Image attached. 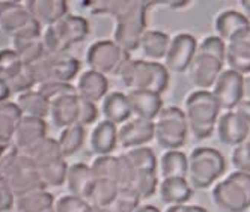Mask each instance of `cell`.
Here are the masks:
<instances>
[{
  "label": "cell",
  "instance_id": "8992f818",
  "mask_svg": "<svg viewBox=\"0 0 250 212\" xmlns=\"http://www.w3.org/2000/svg\"><path fill=\"white\" fill-rule=\"evenodd\" d=\"M226 170V160L220 151L214 148H196L188 156L187 179L193 188L207 190Z\"/></svg>",
  "mask_w": 250,
  "mask_h": 212
},
{
  "label": "cell",
  "instance_id": "ac0fdd59",
  "mask_svg": "<svg viewBox=\"0 0 250 212\" xmlns=\"http://www.w3.org/2000/svg\"><path fill=\"white\" fill-rule=\"evenodd\" d=\"M217 133L222 143L228 146H240L250 137L249 123L234 110L226 112L217 122Z\"/></svg>",
  "mask_w": 250,
  "mask_h": 212
},
{
  "label": "cell",
  "instance_id": "ffe728a7",
  "mask_svg": "<svg viewBox=\"0 0 250 212\" xmlns=\"http://www.w3.org/2000/svg\"><path fill=\"white\" fill-rule=\"evenodd\" d=\"M226 65L244 77L250 74V27L228 42Z\"/></svg>",
  "mask_w": 250,
  "mask_h": 212
},
{
  "label": "cell",
  "instance_id": "277c9868",
  "mask_svg": "<svg viewBox=\"0 0 250 212\" xmlns=\"http://www.w3.org/2000/svg\"><path fill=\"white\" fill-rule=\"evenodd\" d=\"M186 116L191 134L205 140L212 135L222 112L212 91H196L186 99Z\"/></svg>",
  "mask_w": 250,
  "mask_h": 212
},
{
  "label": "cell",
  "instance_id": "d590c367",
  "mask_svg": "<svg viewBox=\"0 0 250 212\" xmlns=\"http://www.w3.org/2000/svg\"><path fill=\"white\" fill-rule=\"evenodd\" d=\"M95 179L113 181L119 185L121 178V160L115 155H101L97 156L91 164Z\"/></svg>",
  "mask_w": 250,
  "mask_h": 212
},
{
  "label": "cell",
  "instance_id": "7dc6e473",
  "mask_svg": "<svg viewBox=\"0 0 250 212\" xmlns=\"http://www.w3.org/2000/svg\"><path fill=\"white\" fill-rule=\"evenodd\" d=\"M15 206V196L8 182L0 176V212L11 211Z\"/></svg>",
  "mask_w": 250,
  "mask_h": 212
},
{
  "label": "cell",
  "instance_id": "f6af8a7d",
  "mask_svg": "<svg viewBox=\"0 0 250 212\" xmlns=\"http://www.w3.org/2000/svg\"><path fill=\"white\" fill-rule=\"evenodd\" d=\"M232 164L238 172L250 173V140L237 146L232 152Z\"/></svg>",
  "mask_w": 250,
  "mask_h": 212
},
{
  "label": "cell",
  "instance_id": "f907efd6",
  "mask_svg": "<svg viewBox=\"0 0 250 212\" xmlns=\"http://www.w3.org/2000/svg\"><path fill=\"white\" fill-rule=\"evenodd\" d=\"M235 112L249 123V127H250V102L249 101H243L238 107L235 109Z\"/></svg>",
  "mask_w": 250,
  "mask_h": 212
},
{
  "label": "cell",
  "instance_id": "60d3db41",
  "mask_svg": "<svg viewBox=\"0 0 250 212\" xmlns=\"http://www.w3.org/2000/svg\"><path fill=\"white\" fill-rule=\"evenodd\" d=\"M158 178L155 173H136L134 182L130 188H133L140 199H149L158 191Z\"/></svg>",
  "mask_w": 250,
  "mask_h": 212
},
{
  "label": "cell",
  "instance_id": "816d5d0a",
  "mask_svg": "<svg viewBox=\"0 0 250 212\" xmlns=\"http://www.w3.org/2000/svg\"><path fill=\"white\" fill-rule=\"evenodd\" d=\"M9 95H11V89H9L8 83L3 81V80H0V102L8 101Z\"/></svg>",
  "mask_w": 250,
  "mask_h": 212
},
{
  "label": "cell",
  "instance_id": "7c38bea8",
  "mask_svg": "<svg viewBox=\"0 0 250 212\" xmlns=\"http://www.w3.org/2000/svg\"><path fill=\"white\" fill-rule=\"evenodd\" d=\"M131 60L128 51L122 50L115 41H97L91 44L86 53V63L89 69L100 73L103 76H118L127 62Z\"/></svg>",
  "mask_w": 250,
  "mask_h": 212
},
{
  "label": "cell",
  "instance_id": "f35d334b",
  "mask_svg": "<svg viewBox=\"0 0 250 212\" xmlns=\"http://www.w3.org/2000/svg\"><path fill=\"white\" fill-rule=\"evenodd\" d=\"M24 62L12 48L0 50V80L12 81L24 69Z\"/></svg>",
  "mask_w": 250,
  "mask_h": 212
},
{
  "label": "cell",
  "instance_id": "c3c4849f",
  "mask_svg": "<svg viewBox=\"0 0 250 212\" xmlns=\"http://www.w3.org/2000/svg\"><path fill=\"white\" fill-rule=\"evenodd\" d=\"M19 152H20V151L17 149L12 143L0 145V172H2V170L5 169V166H6Z\"/></svg>",
  "mask_w": 250,
  "mask_h": 212
},
{
  "label": "cell",
  "instance_id": "5b68a950",
  "mask_svg": "<svg viewBox=\"0 0 250 212\" xmlns=\"http://www.w3.org/2000/svg\"><path fill=\"white\" fill-rule=\"evenodd\" d=\"M87 35L89 23L84 17L68 14L56 24L44 29L42 42L45 53H48V55L68 53V50L73 45L84 41Z\"/></svg>",
  "mask_w": 250,
  "mask_h": 212
},
{
  "label": "cell",
  "instance_id": "b9f144b4",
  "mask_svg": "<svg viewBox=\"0 0 250 212\" xmlns=\"http://www.w3.org/2000/svg\"><path fill=\"white\" fill-rule=\"evenodd\" d=\"M37 89L44 95V98L51 104L62 96L66 95H79L76 86L71 83H58V81H48V83H41L37 86Z\"/></svg>",
  "mask_w": 250,
  "mask_h": 212
},
{
  "label": "cell",
  "instance_id": "d4e9b609",
  "mask_svg": "<svg viewBox=\"0 0 250 212\" xmlns=\"http://www.w3.org/2000/svg\"><path fill=\"white\" fill-rule=\"evenodd\" d=\"M94 182H95V176L89 164L76 163L69 166L65 184L71 196L87 199V194L91 191Z\"/></svg>",
  "mask_w": 250,
  "mask_h": 212
},
{
  "label": "cell",
  "instance_id": "d6986e66",
  "mask_svg": "<svg viewBox=\"0 0 250 212\" xmlns=\"http://www.w3.org/2000/svg\"><path fill=\"white\" fill-rule=\"evenodd\" d=\"M45 137H47V123L44 119L23 116L21 122L15 130L11 143L20 152L24 154Z\"/></svg>",
  "mask_w": 250,
  "mask_h": 212
},
{
  "label": "cell",
  "instance_id": "ab89813d",
  "mask_svg": "<svg viewBox=\"0 0 250 212\" xmlns=\"http://www.w3.org/2000/svg\"><path fill=\"white\" fill-rule=\"evenodd\" d=\"M140 200L142 199L133 188H121L112 206L103 212H136V209L140 206Z\"/></svg>",
  "mask_w": 250,
  "mask_h": 212
},
{
  "label": "cell",
  "instance_id": "e575fe53",
  "mask_svg": "<svg viewBox=\"0 0 250 212\" xmlns=\"http://www.w3.org/2000/svg\"><path fill=\"white\" fill-rule=\"evenodd\" d=\"M11 48L21 58L24 65H32L38 62L44 55L45 48L42 37L40 38H14L11 39Z\"/></svg>",
  "mask_w": 250,
  "mask_h": 212
},
{
  "label": "cell",
  "instance_id": "1f68e13d",
  "mask_svg": "<svg viewBox=\"0 0 250 212\" xmlns=\"http://www.w3.org/2000/svg\"><path fill=\"white\" fill-rule=\"evenodd\" d=\"M56 199L47 191V188L35 190L20 197H15V211L17 212H44L55 208Z\"/></svg>",
  "mask_w": 250,
  "mask_h": 212
},
{
  "label": "cell",
  "instance_id": "484cf974",
  "mask_svg": "<svg viewBox=\"0 0 250 212\" xmlns=\"http://www.w3.org/2000/svg\"><path fill=\"white\" fill-rule=\"evenodd\" d=\"M250 27V21L246 19L243 12L228 9L219 14L216 19V32L217 37L222 38L226 44L235 39L238 35Z\"/></svg>",
  "mask_w": 250,
  "mask_h": 212
},
{
  "label": "cell",
  "instance_id": "e0dca14e",
  "mask_svg": "<svg viewBox=\"0 0 250 212\" xmlns=\"http://www.w3.org/2000/svg\"><path fill=\"white\" fill-rule=\"evenodd\" d=\"M23 5L33 20L44 29L56 24L69 14V6L65 0H24Z\"/></svg>",
  "mask_w": 250,
  "mask_h": 212
},
{
  "label": "cell",
  "instance_id": "603a6c76",
  "mask_svg": "<svg viewBox=\"0 0 250 212\" xmlns=\"http://www.w3.org/2000/svg\"><path fill=\"white\" fill-rule=\"evenodd\" d=\"M76 89L80 98L97 104L109 95V80L105 76L87 69L79 77Z\"/></svg>",
  "mask_w": 250,
  "mask_h": 212
},
{
  "label": "cell",
  "instance_id": "4dcf8cb0",
  "mask_svg": "<svg viewBox=\"0 0 250 212\" xmlns=\"http://www.w3.org/2000/svg\"><path fill=\"white\" fill-rule=\"evenodd\" d=\"M15 102L20 107L23 116L26 117H37L45 120V117L50 116V102L44 98V95L37 87L17 95Z\"/></svg>",
  "mask_w": 250,
  "mask_h": 212
},
{
  "label": "cell",
  "instance_id": "5bb4252c",
  "mask_svg": "<svg viewBox=\"0 0 250 212\" xmlns=\"http://www.w3.org/2000/svg\"><path fill=\"white\" fill-rule=\"evenodd\" d=\"M225 65L226 63L214 56L198 51L187 71L188 80L194 87H198V91H209V87H214L217 78L225 71Z\"/></svg>",
  "mask_w": 250,
  "mask_h": 212
},
{
  "label": "cell",
  "instance_id": "6da1fadb",
  "mask_svg": "<svg viewBox=\"0 0 250 212\" xmlns=\"http://www.w3.org/2000/svg\"><path fill=\"white\" fill-rule=\"evenodd\" d=\"M152 2L140 0H92L83 2L92 14L110 15L116 20L113 41L125 51H136L146 29V12Z\"/></svg>",
  "mask_w": 250,
  "mask_h": 212
},
{
  "label": "cell",
  "instance_id": "db71d44e",
  "mask_svg": "<svg viewBox=\"0 0 250 212\" xmlns=\"http://www.w3.org/2000/svg\"><path fill=\"white\" fill-rule=\"evenodd\" d=\"M244 101L250 102V76L244 77Z\"/></svg>",
  "mask_w": 250,
  "mask_h": 212
},
{
  "label": "cell",
  "instance_id": "4fadbf2b",
  "mask_svg": "<svg viewBox=\"0 0 250 212\" xmlns=\"http://www.w3.org/2000/svg\"><path fill=\"white\" fill-rule=\"evenodd\" d=\"M220 109L225 112H234L244 101V76L232 69H225L212 87Z\"/></svg>",
  "mask_w": 250,
  "mask_h": 212
},
{
  "label": "cell",
  "instance_id": "3957f363",
  "mask_svg": "<svg viewBox=\"0 0 250 212\" xmlns=\"http://www.w3.org/2000/svg\"><path fill=\"white\" fill-rule=\"evenodd\" d=\"M24 154L33 160L40 178L47 187H62L66 182L69 166L62 155L58 138L47 135Z\"/></svg>",
  "mask_w": 250,
  "mask_h": 212
},
{
  "label": "cell",
  "instance_id": "f1b7e54d",
  "mask_svg": "<svg viewBox=\"0 0 250 212\" xmlns=\"http://www.w3.org/2000/svg\"><path fill=\"white\" fill-rule=\"evenodd\" d=\"M170 41L172 38L165 32L146 30L140 39L139 50L142 51V55L146 59H149L151 62H158L162 59H166V55L170 47Z\"/></svg>",
  "mask_w": 250,
  "mask_h": 212
},
{
  "label": "cell",
  "instance_id": "52a82bcc",
  "mask_svg": "<svg viewBox=\"0 0 250 212\" xmlns=\"http://www.w3.org/2000/svg\"><path fill=\"white\" fill-rule=\"evenodd\" d=\"M212 200L226 212H244L250 208V173L234 172L212 188Z\"/></svg>",
  "mask_w": 250,
  "mask_h": 212
},
{
  "label": "cell",
  "instance_id": "836d02e7",
  "mask_svg": "<svg viewBox=\"0 0 250 212\" xmlns=\"http://www.w3.org/2000/svg\"><path fill=\"white\" fill-rule=\"evenodd\" d=\"M160 170L163 179L184 178L188 176V156L183 151H166L160 158Z\"/></svg>",
  "mask_w": 250,
  "mask_h": 212
},
{
  "label": "cell",
  "instance_id": "ee69618b",
  "mask_svg": "<svg viewBox=\"0 0 250 212\" xmlns=\"http://www.w3.org/2000/svg\"><path fill=\"white\" fill-rule=\"evenodd\" d=\"M198 51L205 53V55L214 56L216 59L222 60L223 63H226V51H228V44L219 38L217 35H212V37H207L201 45L198 47Z\"/></svg>",
  "mask_w": 250,
  "mask_h": 212
},
{
  "label": "cell",
  "instance_id": "f5cc1de1",
  "mask_svg": "<svg viewBox=\"0 0 250 212\" xmlns=\"http://www.w3.org/2000/svg\"><path fill=\"white\" fill-rule=\"evenodd\" d=\"M136 212H162L160 211L157 206H154V205H140L137 209H136Z\"/></svg>",
  "mask_w": 250,
  "mask_h": 212
},
{
  "label": "cell",
  "instance_id": "9c48e42d",
  "mask_svg": "<svg viewBox=\"0 0 250 212\" xmlns=\"http://www.w3.org/2000/svg\"><path fill=\"white\" fill-rule=\"evenodd\" d=\"M0 176L8 182L15 197H20L35 190L47 188V185L40 178L33 160L23 152H19L12 158L5 166V169L0 172Z\"/></svg>",
  "mask_w": 250,
  "mask_h": 212
},
{
  "label": "cell",
  "instance_id": "7a4b0ae2",
  "mask_svg": "<svg viewBox=\"0 0 250 212\" xmlns=\"http://www.w3.org/2000/svg\"><path fill=\"white\" fill-rule=\"evenodd\" d=\"M119 78L130 91H148L163 95L170 81L169 69L165 63L144 59H131L121 71Z\"/></svg>",
  "mask_w": 250,
  "mask_h": 212
},
{
  "label": "cell",
  "instance_id": "8fae6325",
  "mask_svg": "<svg viewBox=\"0 0 250 212\" xmlns=\"http://www.w3.org/2000/svg\"><path fill=\"white\" fill-rule=\"evenodd\" d=\"M32 74L37 80V84L58 81L71 83L80 71V62L69 53H59V55H45L32 65H27Z\"/></svg>",
  "mask_w": 250,
  "mask_h": 212
},
{
  "label": "cell",
  "instance_id": "11a10c76",
  "mask_svg": "<svg viewBox=\"0 0 250 212\" xmlns=\"http://www.w3.org/2000/svg\"><path fill=\"white\" fill-rule=\"evenodd\" d=\"M241 8H243V14L246 15V19L250 21V0H243Z\"/></svg>",
  "mask_w": 250,
  "mask_h": 212
},
{
  "label": "cell",
  "instance_id": "bcb514c9",
  "mask_svg": "<svg viewBox=\"0 0 250 212\" xmlns=\"http://www.w3.org/2000/svg\"><path fill=\"white\" fill-rule=\"evenodd\" d=\"M98 117V107L95 102L79 96V125H92Z\"/></svg>",
  "mask_w": 250,
  "mask_h": 212
},
{
  "label": "cell",
  "instance_id": "ba28073f",
  "mask_svg": "<svg viewBox=\"0 0 250 212\" xmlns=\"http://www.w3.org/2000/svg\"><path fill=\"white\" fill-rule=\"evenodd\" d=\"M155 140L166 151H180L187 141L188 122L186 112L180 107H165L154 122Z\"/></svg>",
  "mask_w": 250,
  "mask_h": 212
},
{
  "label": "cell",
  "instance_id": "30bf717a",
  "mask_svg": "<svg viewBox=\"0 0 250 212\" xmlns=\"http://www.w3.org/2000/svg\"><path fill=\"white\" fill-rule=\"evenodd\" d=\"M0 30L11 39L14 38H40L42 27L33 20L23 2L5 0L0 2Z\"/></svg>",
  "mask_w": 250,
  "mask_h": 212
},
{
  "label": "cell",
  "instance_id": "74e56055",
  "mask_svg": "<svg viewBox=\"0 0 250 212\" xmlns=\"http://www.w3.org/2000/svg\"><path fill=\"white\" fill-rule=\"evenodd\" d=\"M136 173H155L157 172V156L151 148H134L125 152Z\"/></svg>",
  "mask_w": 250,
  "mask_h": 212
},
{
  "label": "cell",
  "instance_id": "8d00e7d4",
  "mask_svg": "<svg viewBox=\"0 0 250 212\" xmlns=\"http://www.w3.org/2000/svg\"><path fill=\"white\" fill-rule=\"evenodd\" d=\"M84 137H86V131L84 127L82 125H73L63 128L58 137V143L62 151V155L65 158L76 155L84 143Z\"/></svg>",
  "mask_w": 250,
  "mask_h": 212
},
{
  "label": "cell",
  "instance_id": "9a60e30c",
  "mask_svg": "<svg viewBox=\"0 0 250 212\" xmlns=\"http://www.w3.org/2000/svg\"><path fill=\"white\" fill-rule=\"evenodd\" d=\"M198 41L190 33H178L172 38L170 47L165 59V66L172 73H186L188 71L196 53H198Z\"/></svg>",
  "mask_w": 250,
  "mask_h": 212
},
{
  "label": "cell",
  "instance_id": "6f0895ef",
  "mask_svg": "<svg viewBox=\"0 0 250 212\" xmlns=\"http://www.w3.org/2000/svg\"><path fill=\"white\" fill-rule=\"evenodd\" d=\"M249 140H250V137H249Z\"/></svg>",
  "mask_w": 250,
  "mask_h": 212
},
{
  "label": "cell",
  "instance_id": "44dd1931",
  "mask_svg": "<svg viewBox=\"0 0 250 212\" xmlns=\"http://www.w3.org/2000/svg\"><path fill=\"white\" fill-rule=\"evenodd\" d=\"M127 96H128V101L131 105L133 115H136L139 119L155 122L158 115L165 109L162 95H157L154 92L130 91Z\"/></svg>",
  "mask_w": 250,
  "mask_h": 212
},
{
  "label": "cell",
  "instance_id": "2e32d148",
  "mask_svg": "<svg viewBox=\"0 0 250 212\" xmlns=\"http://www.w3.org/2000/svg\"><path fill=\"white\" fill-rule=\"evenodd\" d=\"M155 138V125L151 120L136 117L134 120L125 122L118 130V143L124 149L142 148Z\"/></svg>",
  "mask_w": 250,
  "mask_h": 212
},
{
  "label": "cell",
  "instance_id": "83f0119b",
  "mask_svg": "<svg viewBox=\"0 0 250 212\" xmlns=\"http://www.w3.org/2000/svg\"><path fill=\"white\" fill-rule=\"evenodd\" d=\"M101 112L104 116V120H109L112 123H124L128 122L130 116L133 115L131 105L128 101V96L122 92H110L101 104Z\"/></svg>",
  "mask_w": 250,
  "mask_h": 212
},
{
  "label": "cell",
  "instance_id": "9f6ffc18",
  "mask_svg": "<svg viewBox=\"0 0 250 212\" xmlns=\"http://www.w3.org/2000/svg\"><path fill=\"white\" fill-rule=\"evenodd\" d=\"M44 212H56V211H55V208H53V209H48V211H44Z\"/></svg>",
  "mask_w": 250,
  "mask_h": 212
},
{
  "label": "cell",
  "instance_id": "681fc988",
  "mask_svg": "<svg viewBox=\"0 0 250 212\" xmlns=\"http://www.w3.org/2000/svg\"><path fill=\"white\" fill-rule=\"evenodd\" d=\"M166 212H208V211L198 205H175V206H169Z\"/></svg>",
  "mask_w": 250,
  "mask_h": 212
},
{
  "label": "cell",
  "instance_id": "7402d4cb",
  "mask_svg": "<svg viewBox=\"0 0 250 212\" xmlns=\"http://www.w3.org/2000/svg\"><path fill=\"white\" fill-rule=\"evenodd\" d=\"M50 119L58 128L79 125V95H66L50 104Z\"/></svg>",
  "mask_w": 250,
  "mask_h": 212
},
{
  "label": "cell",
  "instance_id": "7bdbcfd3",
  "mask_svg": "<svg viewBox=\"0 0 250 212\" xmlns=\"http://www.w3.org/2000/svg\"><path fill=\"white\" fill-rule=\"evenodd\" d=\"M55 211L56 212H95L94 208L91 206V203H89L86 199L71 196V194L61 196L56 200Z\"/></svg>",
  "mask_w": 250,
  "mask_h": 212
},
{
  "label": "cell",
  "instance_id": "4316f807",
  "mask_svg": "<svg viewBox=\"0 0 250 212\" xmlns=\"http://www.w3.org/2000/svg\"><path fill=\"white\" fill-rule=\"evenodd\" d=\"M160 199L169 206L187 205L193 197V187L184 178H166L158 187Z\"/></svg>",
  "mask_w": 250,
  "mask_h": 212
},
{
  "label": "cell",
  "instance_id": "d6a6232c",
  "mask_svg": "<svg viewBox=\"0 0 250 212\" xmlns=\"http://www.w3.org/2000/svg\"><path fill=\"white\" fill-rule=\"evenodd\" d=\"M21 119L23 113L15 101L0 102V145L11 143Z\"/></svg>",
  "mask_w": 250,
  "mask_h": 212
},
{
  "label": "cell",
  "instance_id": "f546056e",
  "mask_svg": "<svg viewBox=\"0 0 250 212\" xmlns=\"http://www.w3.org/2000/svg\"><path fill=\"white\" fill-rule=\"evenodd\" d=\"M121 187L113 181L105 179H95L91 191L87 194V202L91 203L95 212H103L109 209L112 203L116 200Z\"/></svg>",
  "mask_w": 250,
  "mask_h": 212
},
{
  "label": "cell",
  "instance_id": "cb8c5ba5",
  "mask_svg": "<svg viewBox=\"0 0 250 212\" xmlns=\"http://www.w3.org/2000/svg\"><path fill=\"white\" fill-rule=\"evenodd\" d=\"M118 128L115 123L109 120H101L94 127L89 138L91 151L97 155H112L118 146Z\"/></svg>",
  "mask_w": 250,
  "mask_h": 212
}]
</instances>
